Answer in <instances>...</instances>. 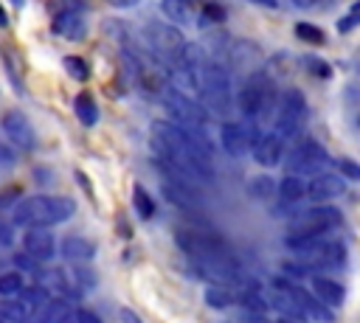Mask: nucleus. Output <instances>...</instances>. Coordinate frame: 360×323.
Here are the masks:
<instances>
[{
    "label": "nucleus",
    "mask_w": 360,
    "mask_h": 323,
    "mask_svg": "<svg viewBox=\"0 0 360 323\" xmlns=\"http://www.w3.org/2000/svg\"><path fill=\"white\" fill-rule=\"evenodd\" d=\"M340 219H343L340 211L332 208V205L309 208V211L298 213V216L290 222V228H287V233H284V244H287L292 253H298V250H304L307 244H312L318 236H326L332 228H338Z\"/></svg>",
    "instance_id": "nucleus-5"
},
{
    "label": "nucleus",
    "mask_w": 360,
    "mask_h": 323,
    "mask_svg": "<svg viewBox=\"0 0 360 323\" xmlns=\"http://www.w3.org/2000/svg\"><path fill=\"white\" fill-rule=\"evenodd\" d=\"M160 11H163L166 22H172V25H191V22H197L194 0H160Z\"/></svg>",
    "instance_id": "nucleus-18"
},
{
    "label": "nucleus",
    "mask_w": 360,
    "mask_h": 323,
    "mask_svg": "<svg viewBox=\"0 0 360 323\" xmlns=\"http://www.w3.org/2000/svg\"><path fill=\"white\" fill-rule=\"evenodd\" d=\"M250 149H253V160H256L259 166L270 169V166L281 163V154H284V138H278L273 129H267V132H262V135L256 138V143H253Z\"/></svg>",
    "instance_id": "nucleus-13"
},
{
    "label": "nucleus",
    "mask_w": 360,
    "mask_h": 323,
    "mask_svg": "<svg viewBox=\"0 0 360 323\" xmlns=\"http://www.w3.org/2000/svg\"><path fill=\"white\" fill-rule=\"evenodd\" d=\"M73 211H76V202L70 197L34 194V197L14 202L11 219H14V225H25V228H34V225L48 228V225H59V222L70 219Z\"/></svg>",
    "instance_id": "nucleus-4"
},
{
    "label": "nucleus",
    "mask_w": 360,
    "mask_h": 323,
    "mask_svg": "<svg viewBox=\"0 0 360 323\" xmlns=\"http://www.w3.org/2000/svg\"><path fill=\"white\" fill-rule=\"evenodd\" d=\"M276 194L284 205H295L307 197V180L301 174H284L278 183H276Z\"/></svg>",
    "instance_id": "nucleus-19"
},
{
    "label": "nucleus",
    "mask_w": 360,
    "mask_h": 323,
    "mask_svg": "<svg viewBox=\"0 0 360 323\" xmlns=\"http://www.w3.org/2000/svg\"><path fill=\"white\" fill-rule=\"evenodd\" d=\"M329 163L326 149L315 140V138H304L292 146V152H287L284 160V174H318L323 171V166Z\"/></svg>",
    "instance_id": "nucleus-8"
},
{
    "label": "nucleus",
    "mask_w": 360,
    "mask_h": 323,
    "mask_svg": "<svg viewBox=\"0 0 360 323\" xmlns=\"http://www.w3.org/2000/svg\"><path fill=\"white\" fill-rule=\"evenodd\" d=\"M357 22H360V3H352V8L346 11V17L338 20V31H340V34H349Z\"/></svg>",
    "instance_id": "nucleus-34"
},
{
    "label": "nucleus",
    "mask_w": 360,
    "mask_h": 323,
    "mask_svg": "<svg viewBox=\"0 0 360 323\" xmlns=\"http://www.w3.org/2000/svg\"><path fill=\"white\" fill-rule=\"evenodd\" d=\"M0 126H3L6 138H8L20 152H34V146H37V132H34L31 121H28L20 110H8V112L0 118Z\"/></svg>",
    "instance_id": "nucleus-10"
},
{
    "label": "nucleus",
    "mask_w": 360,
    "mask_h": 323,
    "mask_svg": "<svg viewBox=\"0 0 360 323\" xmlns=\"http://www.w3.org/2000/svg\"><path fill=\"white\" fill-rule=\"evenodd\" d=\"M304 121H307V98L298 87H290L278 95V104H276V115H273V132L284 140L295 138L301 129H304Z\"/></svg>",
    "instance_id": "nucleus-7"
},
{
    "label": "nucleus",
    "mask_w": 360,
    "mask_h": 323,
    "mask_svg": "<svg viewBox=\"0 0 360 323\" xmlns=\"http://www.w3.org/2000/svg\"><path fill=\"white\" fill-rule=\"evenodd\" d=\"M73 275L79 278V286H90V289H93V284H96V275H93V272L84 267V264H79V261H76V264H73Z\"/></svg>",
    "instance_id": "nucleus-36"
},
{
    "label": "nucleus",
    "mask_w": 360,
    "mask_h": 323,
    "mask_svg": "<svg viewBox=\"0 0 360 323\" xmlns=\"http://www.w3.org/2000/svg\"><path fill=\"white\" fill-rule=\"evenodd\" d=\"M312 289V295L318 298V301H323L329 309H340L343 306V301H346V289H343V284L340 281H335V278H326V275H312V284H309Z\"/></svg>",
    "instance_id": "nucleus-17"
},
{
    "label": "nucleus",
    "mask_w": 360,
    "mask_h": 323,
    "mask_svg": "<svg viewBox=\"0 0 360 323\" xmlns=\"http://www.w3.org/2000/svg\"><path fill=\"white\" fill-rule=\"evenodd\" d=\"M25 278L20 270H11V272H0V295L3 298H14L20 289H22Z\"/></svg>",
    "instance_id": "nucleus-29"
},
{
    "label": "nucleus",
    "mask_w": 360,
    "mask_h": 323,
    "mask_svg": "<svg viewBox=\"0 0 360 323\" xmlns=\"http://www.w3.org/2000/svg\"><path fill=\"white\" fill-rule=\"evenodd\" d=\"M59 253L68 261H90L96 256V244L84 236H65L62 244H59Z\"/></svg>",
    "instance_id": "nucleus-20"
},
{
    "label": "nucleus",
    "mask_w": 360,
    "mask_h": 323,
    "mask_svg": "<svg viewBox=\"0 0 360 323\" xmlns=\"http://www.w3.org/2000/svg\"><path fill=\"white\" fill-rule=\"evenodd\" d=\"M346 194V183L340 174H329V171H318L312 174V180L307 183V197L315 202H329Z\"/></svg>",
    "instance_id": "nucleus-12"
},
{
    "label": "nucleus",
    "mask_w": 360,
    "mask_h": 323,
    "mask_svg": "<svg viewBox=\"0 0 360 323\" xmlns=\"http://www.w3.org/2000/svg\"><path fill=\"white\" fill-rule=\"evenodd\" d=\"M152 149L158 152V160L191 174L197 183L214 180L211 143L205 138V129L180 126L174 121H155L152 124Z\"/></svg>",
    "instance_id": "nucleus-1"
},
{
    "label": "nucleus",
    "mask_w": 360,
    "mask_h": 323,
    "mask_svg": "<svg viewBox=\"0 0 360 323\" xmlns=\"http://www.w3.org/2000/svg\"><path fill=\"white\" fill-rule=\"evenodd\" d=\"M132 205H135V213L141 219H152L155 216V199L149 197V191L143 185H135L132 188Z\"/></svg>",
    "instance_id": "nucleus-27"
},
{
    "label": "nucleus",
    "mask_w": 360,
    "mask_h": 323,
    "mask_svg": "<svg viewBox=\"0 0 360 323\" xmlns=\"http://www.w3.org/2000/svg\"><path fill=\"white\" fill-rule=\"evenodd\" d=\"M0 323H6V320H0Z\"/></svg>",
    "instance_id": "nucleus-51"
},
{
    "label": "nucleus",
    "mask_w": 360,
    "mask_h": 323,
    "mask_svg": "<svg viewBox=\"0 0 360 323\" xmlns=\"http://www.w3.org/2000/svg\"><path fill=\"white\" fill-rule=\"evenodd\" d=\"M56 323H76V317H73V312L68 309V312H65V315H62V317H59Z\"/></svg>",
    "instance_id": "nucleus-46"
},
{
    "label": "nucleus",
    "mask_w": 360,
    "mask_h": 323,
    "mask_svg": "<svg viewBox=\"0 0 360 323\" xmlns=\"http://www.w3.org/2000/svg\"><path fill=\"white\" fill-rule=\"evenodd\" d=\"M8 25V14H6V8L0 6V28H6Z\"/></svg>",
    "instance_id": "nucleus-48"
},
{
    "label": "nucleus",
    "mask_w": 360,
    "mask_h": 323,
    "mask_svg": "<svg viewBox=\"0 0 360 323\" xmlns=\"http://www.w3.org/2000/svg\"><path fill=\"white\" fill-rule=\"evenodd\" d=\"M250 3H256L262 8H278V0H250Z\"/></svg>",
    "instance_id": "nucleus-45"
},
{
    "label": "nucleus",
    "mask_w": 360,
    "mask_h": 323,
    "mask_svg": "<svg viewBox=\"0 0 360 323\" xmlns=\"http://www.w3.org/2000/svg\"><path fill=\"white\" fill-rule=\"evenodd\" d=\"M73 110H76V118H79L84 126L98 124V104H96V98L90 95V90H82V93L73 98Z\"/></svg>",
    "instance_id": "nucleus-22"
},
{
    "label": "nucleus",
    "mask_w": 360,
    "mask_h": 323,
    "mask_svg": "<svg viewBox=\"0 0 360 323\" xmlns=\"http://www.w3.org/2000/svg\"><path fill=\"white\" fill-rule=\"evenodd\" d=\"M276 323H301V320H298V317H292V315H281Z\"/></svg>",
    "instance_id": "nucleus-47"
},
{
    "label": "nucleus",
    "mask_w": 360,
    "mask_h": 323,
    "mask_svg": "<svg viewBox=\"0 0 360 323\" xmlns=\"http://www.w3.org/2000/svg\"><path fill=\"white\" fill-rule=\"evenodd\" d=\"M205 303L211 306V309H228V306H233L236 303V298H233V289L231 286H225V284H211V286H205Z\"/></svg>",
    "instance_id": "nucleus-23"
},
{
    "label": "nucleus",
    "mask_w": 360,
    "mask_h": 323,
    "mask_svg": "<svg viewBox=\"0 0 360 323\" xmlns=\"http://www.w3.org/2000/svg\"><path fill=\"white\" fill-rule=\"evenodd\" d=\"M143 37H146V42H149L158 53H163L166 59L186 42L180 25H172V22H166V20H149V22L143 25Z\"/></svg>",
    "instance_id": "nucleus-9"
},
{
    "label": "nucleus",
    "mask_w": 360,
    "mask_h": 323,
    "mask_svg": "<svg viewBox=\"0 0 360 323\" xmlns=\"http://www.w3.org/2000/svg\"><path fill=\"white\" fill-rule=\"evenodd\" d=\"M236 107L248 121L270 124V118L276 115V104H278V93H276V81L264 73V70H250L236 93Z\"/></svg>",
    "instance_id": "nucleus-2"
},
{
    "label": "nucleus",
    "mask_w": 360,
    "mask_h": 323,
    "mask_svg": "<svg viewBox=\"0 0 360 323\" xmlns=\"http://www.w3.org/2000/svg\"><path fill=\"white\" fill-rule=\"evenodd\" d=\"M87 0H48V11L53 14H65V11H84Z\"/></svg>",
    "instance_id": "nucleus-31"
},
{
    "label": "nucleus",
    "mask_w": 360,
    "mask_h": 323,
    "mask_svg": "<svg viewBox=\"0 0 360 323\" xmlns=\"http://www.w3.org/2000/svg\"><path fill=\"white\" fill-rule=\"evenodd\" d=\"M110 6H115V8H132V6H138V0H107Z\"/></svg>",
    "instance_id": "nucleus-44"
},
{
    "label": "nucleus",
    "mask_w": 360,
    "mask_h": 323,
    "mask_svg": "<svg viewBox=\"0 0 360 323\" xmlns=\"http://www.w3.org/2000/svg\"><path fill=\"white\" fill-rule=\"evenodd\" d=\"M53 34H59L62 39L68 42H82L84 34H87V20H84V11H65V14H53V22H51Z\"/></svg>",
    "instance_id": "nucleus-16"
},
{
    "label": "nucleus",
    "mask_w": 360,
    "mask_h": 323,
    "mask_svg": "<svg viewBox=\"0 0 360 323\" xmlns=\"http://www.w3.org/2000/svg\"><path fill=\"white\" fill-rule=\"evenodd\" d=\"M14 163H17V152L0 140V166H14Z\"/></svg>",
    "instance_id": "nucleus-39"
},
{
    "label": "nucleus",
    "mask_w": 360,
    "mask_h": 323,
    "mask_svg": "<svg viewBox=\"0 0 360 323\" xmlns=\"http://www.w3.org/2000/svg\"><path fill=\"white\" fill-rule=\"evenodd\" d=\"M8 244H14V222L3 219L0 213V247H8Z\"/></svg>",
    "instance_id": "nucleus-37"
},
{
    "label": "nucleus",
    "mask_w": 360,
    "mask_h": 323,
    "mask_svg": "<svg viewBox=\"0 0 360 323\" xmlns=\"http://www.w3.org/2000/svg\"><path fill=\"white\" fill-rule=\"evenodd\" d=\"M11 3H14V6H22V0H11Z\"/></svg>",
    "instance_id": "nucleus-50"
},
{
    "label": "nucleus",
    "mask_w": 360,
    "mask_h": 323,
    "mask_svg": "<svg viewBox=\"0 0 360 323\" xmlns=\"http://www.w3.org/2000/svg\"><path fill=\"white\" fill-rule=\"evenodd\" d=\"M22 250H25L31 258H37V261L42 264V261H51V258L56 256V239H53V233H51L48 228L34 225V228H28L25 236H22Z\"/></svg>",
    "instance_id": "nucleus-11"
},
{
    "label": "nucleus",
    "mask_w": 360,
    "mask_h": 323,
    "mask_svg": "<svg viewBox=\"0 0 360 323\" xmlns=\"http://www.w3.org/2000/svg\"><path fill=\"white\" fill-rule=\"evenodd\" d=\"M121 323H143L132 309H121Z\"/></svg>",
    "instance_id": "nucleus-43"
},
{
    "label": "nucleus",
    "mask_w": 360,
    "mask_h": 323,
    "mask_svg": "<svg viewBox=\"0 0 360 323\" xmlns=\"http://www.w3.org/2000/svg\"><path fill=\"white\" fill-rule=\"evenodd\" d=\"M219 140H222V149H225L231 157H242V154H248V149H250V132H248V126L239 124V121H225V124L219 126Z\"/></svg>",
    "instance_id": "nucleus-14"
},
{
    "label": "nucleus",
    "mask_w": 360,
    "mask_h": 323,
    "mask_svg": "<svg viewBox=\"0 0 360 323\" xmlns=\"http://www.w3.org/2000/svg\"><path fill=\"white\" fill-rule=\"evenodd\" d=\"M332 166H335V171H338L340 177H346V180H360V166H357L354 160L338 157V160H332Z\"/></svg>",
    "instance_id": "nucleus-32"
},
{
    "label": "nucleus",
    "mask_w": 360,
    "mask_h": 323,
    "mask_svg": "<svg viewBox=\"0 0 360 323\" xmlns=\"http://www.w3.org/2000/svg\"><path fill=\"white\" fill-rule=\"evenodd\" d=\"M14 264H17L20 270H25V272H37V267H39V261H37V258H31L25 250L14 256Z\"/></svg>",
    "instance_id": "nucleus-38"
},
{
    "label": "nucleus",
    "mask_w": 360,
    "mask_h": 323,
    "mask_svg": "<svg viewBox=\"0 0 360 323\" xmlns=\"http://www.w3.org/2000/svg\"><path fill=\"white\" fill-rule=\"evenodd\" d=\"M17 298H20L28 309H37V306H42V303L51 298V292H48V286H42V284L37 281V284H22V289L17 292Z\"/></svg>",
    "instance_id": "nucleus-26"
},
{
    "label": "nucleus",
    "mask_w": 360,
    "mask_h": 323,
    "mask_svg": "<svg viewBox=\"0 0 360 323\" xmlns=\"http://www.w3.org/2000/svg\"><path fill=\"white\" fill-rule=\"evenodd\" d=\"M248 194L259 202H270L276 197V183L270 180V174H256L248 180Z\"/></svg>",
    "instance_id": "nucleus-24"
},
{
    "label": "nucleus",
    "mask_w": 360,
    "mask_h": 323,
    "mask_svg": "<svg viewBox=\"0 0 360 323\" xmlns=\"http://www.w3.org/2000/svg\"><path fill=\"white\" fill-rule=\"evenodd\" d=\"M28 312L31 309L20 298L17 301L14 298H3L0 301V320H6V323H25L28 320Z\"/></svg>",
    "instance_id": "nucleus-25"
},
{
    "label": "nucleus",
    "mask_w": 360,
    "mask_h": 323,
    "mask_svg": "<svg viewBox=\"0 0 360 323\" xmlns=\"http://www.w3.org/2000/svg\"><path fill=\"white\" fill-rule=\"evenodd\" d=\"M68 309H70V303L65 298H48L42 306H37V309L28 312V320L25 323H56Z\"/></svg>",
    "instance_id": "nucleus-21"
},
{
    "label": "nucleus",
    "mask_w": 360,
    "mask_h": 323,
    "mask_svg": "<svg viewBox=\"0 0 360 323\" xmlns=\"http://www.w3.org/2000/svg\"><path fill=\"white\" fill-rule=\"evenodd\" d=\"M242 323H276V320H270L267 312H245L242 315Z\"/></svg>",
    "instance_id": "nucleus-41"
},
{
    "label": "nucleus",
    "mask_w": 360,
    "mask_h": 323,
    "mask_svg": "<svg viewBox=\"0 0 360 323\" xmlns=\"http://www.w3.org/2000/svg\"><path fill=\"white\" fill-rule=\"evenodd\" d=\"M160 101H163V107L169 110V115H172L174 124H180V126H197V129H205V126H208L211 112H208L191 93L166 84V87L160 90Z\"/></svg>",
    "instance_id": "nucleus-6"
},
{
    "label": "nucleus",
    "mask_w": 360,
    "mask_h": 323,
    "mask_svg": "<svg viewBox=\"0 0 360 323\" xmlns=\"http://www.w3.org/2000/svg\"><path fill=\"white\" fill-rule=\"evenodd\" d=\"M73 317H76V323H104V320H101L96 312H90V309H76Z\"/></svg>",
    "instance_id": "nucleus-40"
},
{
    "label": "nucleus",
    "mask_w": 360,
    "mask_h": 323,
    "mask_svg": "<svg viewBox=\"0 0 360 323\" xmlns=\"http://www.w3.org/2000/svg\"><path fill=\"white\" fill-rule=\"evenodd\" d=\"M304 67H307V73H312V76H318V79H329V76H332L329 65H326L323 59H318V56H304Z\"/></svg>",
    "instance_id": "nucleus-33"
},
{
    "label": "nucleus",
    "mask_w": 360,
    "mask_h": 323,
    "mask_svg": "<svg viewBox=\"0 0 360 323\" xmlns=\"http://www.w3.org/2000/svg\"><path fill=\"white\" fill-rule=\"evenodd\" d=\"M163 197L177 205L180 211L186 213H197L200 211V188H191V185H183L177 180H166L163 177Z\"/></svg>",
    "instance_id": "nucleus-15"
},
{
    "label": "nucleus",
    "mask_w": 360,
    "mask_h": 323,
    "mask_svg": "<svg viewBox=\"0 0 360 323\" xmlns=\"http://www.w3.org/2000/svg\"><path fill=\"white\" fill-rule=\"evenodd\" d=\"M17 188H6V191H0V213H3V208H8V205H14L17 202Z\"/></svg>",
    "instance_id": "nucleus-42"
},
{
    "label": "nucleus",
    "mask_w": 360,
    "mask_h": 323,
    "mask_svg": "<svg viewBox=\"0 0 360 323\" xmlns=\"http://www.w3.org/2000/svg\"><path fill=\"white\" fill-rule=\"evenodd\" d=\"M200 14H202L205 20H211V22H222V20H225V8H222L219 3H211V0H205V3H202Z\"/></svg>",
    "instance_id": "nucleus-35"
},
{
    "label": "nucleus",
    "mask_w": 360,
    "mask_h": 323,
    "mask_svg": "<svg viewBox=\"0 0 360 323\" xmlns=\"http://www.w3.org/2000/svg\"><path fill=\"white\" fill-rule=\"evenodd\" d=\"M62 65H65L68 76H73L76 81H87L90 67H87V62H84L82 56H65V59H62Z\"/></svg>",
    "instance_id": "nucleus-30"
},
{
    "label": "nucleus",
    "mask_w": 360,
    "mask_h": 323,
    "mask_svg": "<svg viewBox=\"0 0 360 323\" xmlns=\"http://www.w3.org/2000/svg\"><path fill=\"white\" fill-rule=\"evenodd\" d=\"M194 93L197 101L214 112V115H225L233 107V87H231V73L222 62H211L205 59L197 70H194Z\"/></svg>",
    "instance_id": "nucleus-3"
},
{
    "label": "nucleus",
    "mask_w": 360,
    "mask_h": 323,
    "mask_svg": "<svg viewBox=\"0 0 360 323\" xmlns=\"http://www.w3.org/2000/svg\"><path fill=\"white\" fill-rule=\"evenodd\" d=\"M292 3H295V6H298V8H309V6H312V3H315V0H292Z\"/></svg>",
    "instance_id": "nucleus-49"
},
{
    "label": "nucleus",
    "mask_w": 360,
    "mask_h": 323,
    "mask_svg": "<svg viewBox=\"0 0 360 323\" xmlns=\"http://www.w3.org/2000/svg\"><path fill=\"white\" fill-rule=\"evenodd\" d=\"M295 37H298L301 42H307V45H323V42H326L323 28H318V25H312V22H295Z\"/></svg>",
    "instance_id": "nucleus-28"
}]
</instances>
